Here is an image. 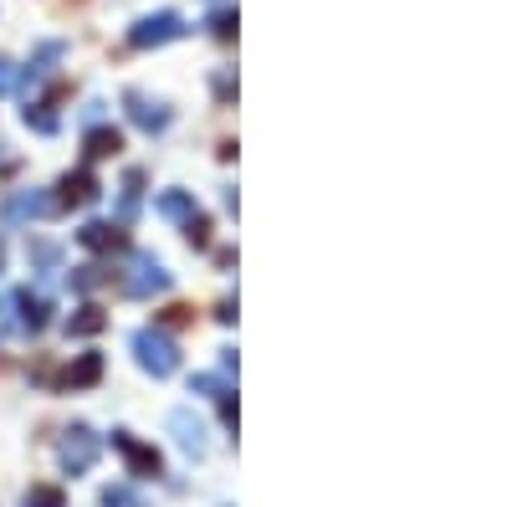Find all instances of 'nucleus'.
I'll return each instance as SVG.
<instances>
[{
	"mask_svg": "<svg viewBox=\"0 0 512 507\" xmlns=\"http://www.w3.org/2000/svg\"><path fill=\"white\" fill-rule=\"evenodd\" d=\"M98 200V180H93V169H77V175L62 180V195L57 205H93Z\"/></svg>",
	"mask_w": 512,
	"mask_h": 507,
	"instance_id": "9",
	"label": "nucleus"
},
{
	"mask_svg": "<svg viewBox=\"0 0 512 507\" xmlns=\"http://www.w3.org/2000/svg\"><path fill=\"white\" fill-rule=\"evenodd\" d=\"M139 200H144V169H128L123 190H118V221H123V226L139 216Z\"/></svg>",
	"mask_w": 512,
	"mask_h": 507,
	"instance_id": "11",
	"label": "nucleus"
},
{
	"mask_svg": "<svg viewBox=\"0 0 512 507\" xmlns=\"http://www.w3.org/2000/svg\"><path fill=\"white\" fill-rule=\"evenodd\" d=\"M26 123L36 134H57V113H52V103H26Z\"/></svg>",
	"mask_w": 512,
	"mask_h": 507,
	"instance_id": "18",
	"label": "nucleus"
},
{
	"mask_svg": "<svg viewBox=\"0 0 512 507\" xmlns=\"http://www.w3.org/2000/svg\"><path fill=\"white\" fill-rule=\"evenodd\" d=\"M159 216H169V221H190V216H195V200H190L185 190H164V195H159Z\"/></svg>",
	"mask_w": 512,
	"mask_h": 507,
	"instance_id": "16",
	"label": "nucleus"
},
{
	"mask_svg": "<svg viewBox=\"0 0 512 507\" xmlns=\"http://www.w3.org/2000/svg\"><path fill=\"white\" fill-rule=\"evenodd\" d=\"M134 354H139V369H149L154 379H169V374L180 369V349L169 344L159 328H139L134 333Z\"/></svg>",
	"mask_w": 512,
	"mask_h": 507,
	"instance_id": "2",
	"label": "nucleus"
},
{
	"mask_svg": "<svg viewBox=\"0 0 512 507\" xmlns=\"http://www.w3.org/2000/svg\"><path fill=\"white\" fill-rule=\"evenodd\" d=\"M11 88H16V72H11L6 57H0V93H11Z\"/></svg>",
	"mask_w": 512,
	"mask_h": 507,
	"instance_id": "25",
	"label": "nucleus"
},
{
	"mask_svg": "<svg viewBox=\"0 0 512 507\" xmlns=\"http://www.w3.org/2000/svg\"><path fill=\"white\" fill-rule=\"evenodd\" d=\"M82 149H88V159H108V154H118V149H123V139H118V129H88Z\"/></svg>",
	"mask_w": 512,
	"mask_h": 507,
	"instance_id": "15",
	"label": "nucleus"
},
{
	"mask_svg": "<svg viewBox=\"0 0 512 507\" xmlns=\"http://www.w3.org/2000/svg\"><path fill=\"white\" fill-rule=\"evenodd\" d=\"M98 282H113V272H108V267H77V277H72L77 292H93Z\"/></svg>",
	"mask_w": 512,
	"mask_h": 507,
	"instance_id": "19",
	"label": "nucleus"
},
{
	"mask_svg": "<svg viewBox=\"0 0 512 507\" xmlns=\"http://www.w3.org/2000/svg\"><path fill=\"white\" fill-rule=\"evenodd\" d=\"M118 287L128 292V298H154V292L169 287V272L154 257H134V267H128V277H118Z\"/></svg>",
	"mask_w": 512,
	"mask_h": 507,
	"instance_id": "4",
	"label": "nucleus"
},
{
	"mask_svg": "<svg viewBox=\"0 0 512 507\" xmlns=\"http://www.w3.org/2000/svg\"><path fill=\"white\" fill-rule=\"evenodd\" d=\"M103 507H144V497L134 487H108L103 492Z\"/></svg>",
	"mask_w": 512,
	"mask_h": 507,
	"instance_id": "21",
	"label": "nucleus"
},
{
	"mask_svg": "<svg viewBox=\"0 0 512 507\" xmlns=\"http://www.w3.org/2000/svg\"><path fill=\"white\" fill-rule=\"evenodd\" d=\"M26 257H31L36 267H57V246H52V241H31Z\"/></svg>",
	"mask_w": 512,
	"mask_h": 507,
	"instance_id": "22",
	"label": "nucleus"
},
{
	"mask_svg": "<svg viewBox=\"0 0 512 507\" xmlns=\"http://www.w3.org/2000/svg\"><path fill=\"white\" fill-rule=\"evenodd\" d=\"M57 57H62V41H47V47L36 52V62L26 67V82H41V77L52 72V62H57Z\"/></svg>",
	"mask_w": 512,
	"mask_h": 507,
	"instance_id": "17",
	"label": "nucleus"
},
{
	"mask_svg": "<svg viewBox=\"0 0 512 507\" xmlns=\"http://www.w3.org/2000/svg\"><path fill=\"white\" fill-rule=\"evenodd\" d=\"M98 374H103V354H82L72 369H67V385L82 390V385H98Z\"/></svg>",
	"mask_w": 512,
	"mask_h": 507,
	"instance_id": "14",
	"label": "nucleus"
},
{
	"mask_svg": "<svg viewBox=\"0 0 512 507\" xmlns=\"http://www.w3.org/2000/svg\"><path fill=\"white\" fill-rule=\"evenodd\" d=\"M26 507H67V497H62V487H31Z\"/></svg>",
	"mask_w": 512,
	"mask_h": 507,
	"instance_id": "20",
	"label": "nucleus"
},
{
	"mask_svg": "<svg viewBox=\"0 0 512 507\" xmlns=\"http://www.w3.org/2000/svg\"><path fill=\"white\" fill-rule=\"evenodd\" d=\"M47 323H52V303L36 298V292H6V298H0V328L41 333Z\"/></svg>",
	"mask_w": 512,
	"mask_h": 507,
	"instance_id": "1",
	"label": "nucleus"
},
{
	"mask_svg": "<svg viewBox=\"0 0 512 507\" xmlns=\"http://www.w3.org/2000/svg\"><path fill=\"white\" fill-rule=\"evenodd\" d=\"M123 103H128V118H134L144 134H164V129H169V108H164V103H154L149 93H128Z\"/></svg>",
	"mask_w": 512,
	"mask_h": 507,
	"instance_id": "8",
	"label": "nucleus"
},
{
	"mask_svg": "<svg viewBox=\"0 0 512 507\" xmlns=\"http://www.w3.org/2000/svg\"><path fill=\"white\" fill-rule=\"evenodd\" d=\"M103 328H108V313L93 308V303L77 308V318H67V333H72V338H93V333H103Z\"/></svg>",
	"mask_w": 512,
	"mask_h": 507,
	"instance_id": "13",
	"label": "nucleus"
},
{
	"mask_svg": "<svg viewBox=\"0 0 512 507\" xmlns=\"http://www.w3.org/2000/svg\"><path fill=\"white\" fill-rule=\"evenodd\" d=\"M169 431L180 436V446H185L190 456H205V426H200L190 410H175V415H169Z\"/></svg>",
	"mask_w": 512,
	"mask_h": 507,
	"instance_id": "10",
	"label": "nucleus"
},
{
	"mask_svg": "<svg viewBox=\"0 0 512 507\" xmlns=\"http://www.w3.org/2000/svg\"><path fill=\"white\" fill-rule=\"evenodd\" d=\"M0 272H6V246H0Z\"/></svg>",
	"mask_w": 512,
	"mask_h": 507,
	"instance_id": "26",
	"label": "nucleus"
},
{
	"mask_svg": "<svg viewBox=\"0 0 512 507\" xmlns=\"http://www.w3.org/2000/svg\"><path fill=\"white\" fill-rule=\"evenodd\" d=\"M113 451L134 467V477H159V451L154 446H144V441H134L128 431H113Z\"/></svg>",
	"mask_w": 512,
	"mask_h": 507,
	"instance_id": "6",
	"label": "nucleus"
},
{
	"mask_svg": "<svg viewBox=\"0 0 512 507\" xmlns=\"http://www.w3.org/2000/svg\"><path fill=\"white\" fill-rule=\"evenodd\" d=\"M77 241L88 246V251H118V246H123V231L108 226V221H88V226L77 231Z\"/></svg>",
	"mask_w": 512,
	"mask_h": 507,
	"instance_id": "12",
	"label": "nucleus"
},
{
	"mask_svg": "<svg viewBox=\"0 0 512 507\" xmlns=\"http://www.w3.org/2000/svg\"><path fill=\"white\" fill-rule=\"evenodd\" d=\"M210 31H216V36H236V16H226V11H221L216 21H210Z\"/></svg>",
	"mask_w": 512,
	"mask_h": 507,
	"instance_id": "24",
	"label": "nucleus"
},
{
	"mask_svg": "<svg viewBox=\"0 0 512 507\" xmlns=\"http://www.w3.org/2000/svg\"><path fill=\"white\" fill-rule=\"evenodd\" d=\"M185 231H190V241H195V246H205V241H210V221H205V216H190V226H185Z\"/></svg>",
	"mask_w": 512,
	"mask_h": 507,
	"instance_id": "23",
	"label": "nucleus"
},
{
	"mask_svg": "<svg viewBox=\"0 0 512 507\" xmlns=\"http://www.w3.org/2000/svg\"><path fill=\"white\" fill-rule=\"evenodd\" d=\"M175 36H185V21L175 16V11H159V16H144L134 31H128V41H134L139 52H149V47H164V41H175Z\"/></svg>",
	"mask_w": 512,
	"mask_h": 507,
	"instance_id": "3",
	"label": "nucleus"
},
{
	"mask_svg": "<svg viewBox=\"0 0 512 507\" xmlns=\"http://www.w3.org/2000/svg\"><path fill=\"white\" fill-rule=\"evenodd\" d=\"M47 210H57V200L47 195V190H21V195H11L6 200V226H21V221H36V216H47Z\"/></svg>",
	"mask_w": 512,
	"mask_h": 507,
	"instance_id": "7",
	"label": "nucleus"
},
{
	"mask_svg": "<svg viewBox=\"0 0 512 507\" xmlns=\"http://www.w3.org/2000/svg\"><path fill=\"white\" fill-rule=\"evenodd\" d=\"M57 451H62V467L77 477V472H88L93 461H98V436H93L88 426H72V431L62 436V446H57Z\"/></svg>",
	"mask_w": 512,
	"mask_h": 507,
	"instance_id": "5",
	"label": "nucleus"
}]
</instances>
